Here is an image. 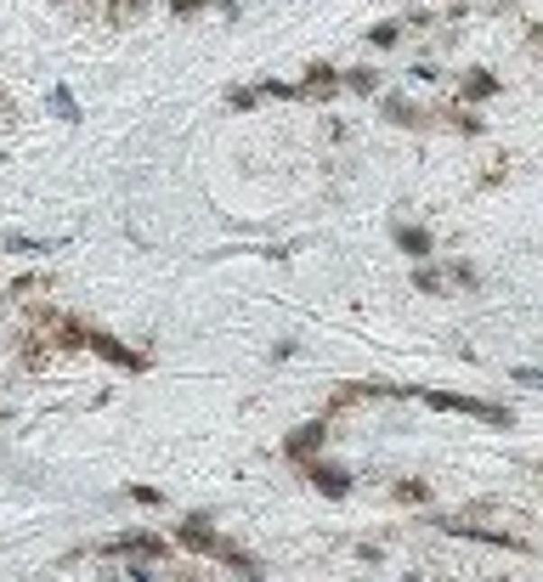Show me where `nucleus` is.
Instances as JSON below:
<instances>
[{
    "label": "nucleus",
    "instance_id": "1",
    "mask_svg": "<svg viewBox=\"0 0 543 582\" xmlns=\"http://www.w3.org/2000/svg\"><path fill=\"white\" fill-rule=\"evenodd\" d=\"M408 396H419V402H430L436 413H470V419H482V424H498V430H510V424H515V413H510V407H498V402H475V396L430 391V384H408Z\"/></svg>",
    "mask_w": 543,
    "mask_h": 582
},
{
    "label": "nucleus",
    "instance_id": "2",
    "mask_svg": "<svg viewBox=\"0 0 543 582\" xmlns=\"http://www.w3.org/2000/svg\"><path fill=\"white\" fill-rule=\"evenodd\" d=\"M306 481H311V486H318V492H323V498H334V503H340V498H351V476H345V469H340V464H323V458H306Z\"/></svg>",
    "mask_w": 543,
    "mask_h": 582
},
{
    "label": "nucleus",
    "instance_id": "3",
    "mask_svg": "<svg viewBox=\"0 0 543 582\" xmlns=\"http://www.w3.org/2000/svg\"><path fill=\"white\" fill-rule=\"evenodd\" d=\"M176 543L181 549H193V554H216V543H221V531L204 521V514H187V521L176 526Z\"/></svg>",
    "mask_w": 543,
    "mask_h": 582
},
{
    "label": "nucleus",
    "instance_id": "4",
    "mask_svg": "<svg viewBox=\"0 0 543 582\" xmlns=\"http://www.w3.org/2000/svg\"><path fill=\"white\" fill-rule=\"evenodd\" d=\"M79 345H86V351H97V356H108L114 368H131V374L142 368V356H136V351H124V345H119L114 334H102V328H86V339H79Z\"/></svg>",
    "mask_w": 543,
    "mask_h": 582
},
{
    "label": "nucleus",
    "instance_id": "5",
    "mask_svg": "<svg viewBox=\"0 0 543 582\" xmlns=\"http://www.w3.org/2000/svg\"><path fill=\"white\" fill-rule=\"evenodd\" d=\"M102 554H142V559H159L164 543H159L153 531H119V537H108V543H102Z\"/></svg>",
    "mask_w": 543,
    "mask_h": 582
},
{
    "label": "nucleus",
    "instance_id": "6",
    "mask_svg": "<svg viewBox=\"0 0 543 582\" xmlns=\"http://www.w3.org/2000/svg\"><path fill=\"white\" fill-rule=\"evenodd\" d=\"M210 559H221V566H226V571H238L244 582H261V577H266V566H261V559H255V554H244L238 543H226V537L216 543V554H210Z\"/></svg>",
    "mask_w": 543,
    "mask_h": 582
},
{
    "label": "nucleus",
    "instance_id": "7",
    "mask_svg": "<svg viewBox=\"0 0 543 582\" xmlns=\"http://www.w3.org/2000/svg\"><path fill=\"white\" fill-rule=\"evenodd\" d=\"M323 436H328V424H323V419H318V424H300L295 436L283 441V452H289V458H295V464H306L311 452H323Z\"/></svg>",
    "mask_w": 543,
    "mask_h": 582
},
{
    "label": "nucleus",
    "instance_id": "8",
    "mask_svg": "<svg viewBox=\"0 0 543 582\" xmlns=\"http://www.w3.org/2000/svg\"><path fill=\"white\" fill-rule=\"evenodd\" d=\"M334 91H340V69H328V62L306 69V79L295 85V97H334Z\"/></svg>",
    "mask_w": 543,
    "mask_h": 582
},
{
    "label": "nucleus",
    "instance_id": "9",
    "mask_svg": "<svg viewBox=\"0 0 543 582\" xmlns=\"http://www.w3.org/2000/svg\"><path fill=\"white\" fill-rule=\"evenodd\" d=\"M396 249H402L408 261H425V254L436 249V238H430L425 226H396Z\"/></svg>",
    "mask_w": 543,
    "mask_h": 582
},
{
    "label": "nucleus",
    "instance_id": "10",
    "mask_svg": "<svg viewBox=\"0 0 543 582\" xmlns=\"http://www.w3.org/2000/svg\"><path fill=\"white\" fill-rule=\"evenodd\" d=\"M458 97H465V102H487V97H498V74H487V69H470V79L458 85Z\"/></svg>",
    "mask_w": 543,
    "mask_h": 582
},
{
    "label": "nucleus",
    "instance_id": "11",
    "mask_svg": "<svg viewBox=\"0 0 543 582\" xmlns=\"http://www.w3.org/2000/svg\"><path fill=\"white\" fill-rule=\"evenodd\" d=\"M380 114H385L391 125H413V119H419V107H413L402 91H385V97H380Z\"/></svg>",
    "mask_w": 543,
    "mask_h": 582
},
{
    "label": "nucleus",
    "instance_id": "12",
    "mask_svg": "<svg viewBox=\"0 0 543 582\" xmlns=\"http://www.w3.org/2000/svg\"><path fill=\"white\" fill-rule=\"evenodd\" d=\"M340 91H357V97H373V91H380V74H373V69H351V74H340Z\"/></svg>",
    "mask_w": 543,
    "mask_h": 582
},
{
    "label": "nucleus",
    "instance_id": "13",
    "mask_svg": "<svg viewBox=\"0 0 543 582\" xmlns=\"http://www.w3.org/2000/svg\"><path fill=\"white\" fill-rule=\"evenodd\" d=\"M6 254H29V261H34V254H51V244H40V238H23V232H12V238H6Z\"/></svg>",
    "mask_w": 543,
    "mask_h": 582
},
{
    "label": "nucleus",
    "instance_id": "14",
    "mask_svg": "<svg viewBox=\"0 0 543 582\" xmlns=\"http://www.w3.org/2000/svg\"><path fill=\"white\" fill-rule=\"evenodd\" d=\"M51 107H57V119H69V125H79V102L69 97V85H57V91H51Z\"/></svg>",
    "mask_w": 543,
    "mask_h": 582
},
{
    "label": "nucleus",
    "instance_id": "15",
    "mask_svg": "<svg viewBox=\"0 0 543 582\" xmlns=\"http://www.w3.org/2000/svg\"><path fill=\"white\" fill-rule=\"evenodd\" d=\"M413 289H419V294H442L447 277H442V272H413Z\"/></svg>",
    "mask_w": 543,
    "mask_h": 582
},
{
    "label": "nucleus",
    "instance_id": "16",
    "mask_svg": "<svg viewBox=\"0 0 543 582\" xmlns=\"http://www.w3.org/2000/svg\"><path fill=\"white\" fill-rule=\"evenodd\" d=\"M396 498H402V503H425L430 486H425V481H396Z\"/></svg>",
    "mask_w": 543,
    "mask_h": 582
},
{
    "label": "nucleus",
    "instance_id": "17",
    "mask_svg": "<svg viewBox=\"0 0 543 582\" xmlns=\"http://www.w3.org/2000/svg\"><path fill=\"white\" fill-rule=\"evenodd\" d=\"M396 34H402V23H373V29H368L373 46H396Z\"/></svg>",
    "mask_w": 543,
    "mask_h": 582
},
{
    "label": "nucleus",
    "instance_id": "18",
    "mask_svg": "<svg viewBox=\"0 0 543 582\" xmlns=\"http://www.w3.org/2000/svg\"><path fill=\"white\" fill-rule=\"evenodd\" d=\"M131 498H136V503H164V492H159V486H131Z\"/></svg>",
    "mask_w": 543,
    "mask_h": 582
},
{
    "label": "nucleus",
    "instance_id": "19",
    "mask_svg": "<svg viewBox=\"0 0 543 582\" xmlns=\"http://www.w3.org/2000/svg\"><path fill=\"white\" fill-rule=\"evenodd\" d=\"M520 384H532V391H543V368H515Z\"/></svg>",
    "mask_w": 543,
    "mask_h": 582
},
{
    "label": "nucleus",
    "instance_id": "20",
    "mask_svg": "<svg viewBox=\"0 0 543 582\" xmlns=\"http://www.w3.org/2000/svg\"><path fill=\"white\" fill-rule=\"evenodd\" d=\"M198 6H204V0H170V12H176V17H181V12H198Z\"/></svg>",
    "mask_w": 543,
    "mask_h": 582
},
{
    "label": "nucleus",
    "instance_id": "21",
    "mask_svg": "<svg viewBox=\"0 0 543 582\" xmlns=\"http://www.w3.org/2000/svg\"><path fill=\"white\" fill-rule=\"evenodd\" d=\"M131 582H159V577H153L148 566H131Z\"/></svg>",
    "mask_w": 543,
    "mask_h": 582
},
{
    "label": "nucleus",
    "instance_id": "22",
    "mask_svg": "<svg viewBox=\"0 0 543 582\" xmlns=\"http://www.w3.org/2000/svg\"><path fill=\"white\" fill-rule=\"evenodd\" d=\"M402 582H419V577H402Z\"/></svg>",
    "mask_w": 543,
    "mask_h": 582
},
{
    "label": "nucleus",
    "instance_id": "23",
    "mask_svg": "<svg viewBox=\"0 0 543 582\" xmlns=\"http://www.w3.org/2000/svg\"><path fill=\"white\" fill-rule=\"evenodd\" d=\"M0 159H6V153H0Z\"/></svg>",
    "mask_w": 543,
    "mask_h": 582
}]
</instances>
